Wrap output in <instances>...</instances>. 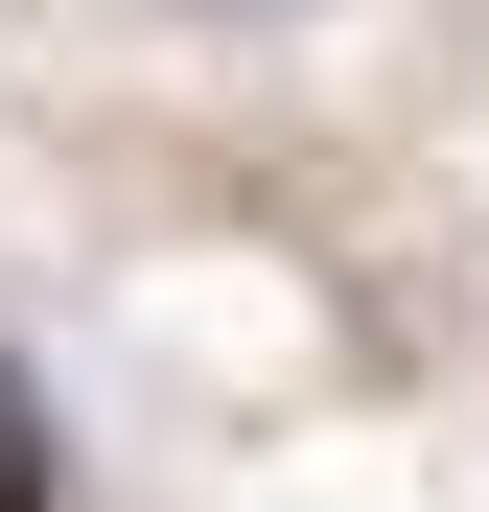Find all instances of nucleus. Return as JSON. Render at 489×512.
Returning <instances> with one entry per match:
<instances>
[{
    "label": "nucleus",
    "mask_w": 489,
    "mask_h": 512,
    "mask_svg": "<svg viewBox=\"0 0 489 512\" xmlns=\"http://www.w3.org/2000/svg\"><path fill=\"white\" fill-rule=\"evenodd\" d=\"M163 24H326V0H163Z\"/></svg>",
    "instance_id": "nucleus-2"
},
{
    "label": "nucleus",
    "mask_w": 489,
    "mask_h": 512,
    "mask_svg": "<svg viewBox=\"0 0 489 512\" xmlns=\"http://www.w3.org/2000/svg\"><path fill=\"white\" fill-rule=\"evenodd\" d=\"M0 512H70V443H47V396H24V350H0Z\"/></svg>",
    "instance_id": "nucleus-1"
}]
</instances>
